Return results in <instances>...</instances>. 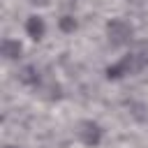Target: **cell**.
I'll use <instances>...</instances> for the list:
<instances>
[{"instance_id": "obj_1", "label": "cell", "mask_w": 148, "mask_h": 148, "mask_svg": "<svg viewBox=\"0 0 148 148\" xmlns=\"http://www.w3.org/2000/svg\"><path fill=\"white\" fill-rule=\"evenodd\" d=\"M104 37H106V42H109V46H113V49H125V46H130L132 44V39H134V25L127 21V18H111V21H106V25H104Z\"/></svg>"}, {"instance_id": "obj_2", "label": "cell", "mask_w": 148, "mask_h": 148, "mask_svg": "<svg viewBox=\"0 0 148 148\" xmlns=\"http://www.w3.org/2000/svg\"><path fill=\"white\" fill-rule=\"evenodd\" d=\"M74 134H76V141L86 148H97L104 141V127L92 118H81L74 125Z\"/></svg>"}, {"instance_id": "obj_3", "label": "cell", "mask_w": 148, "mask_h": 148, "mask_svg": "<svg viewBox=\"0 0 148 148\" xmlns=\"http://www.w3.org/2000/svg\"><path fill=\"white\" fill-rule=\"evenodd\" d=\"M14 79L18 81V86H23V88H32V90H37L39 83L44 81V79H42V69H39L37 65H32V62H21V65L16 67Z\"/></svg>"}, {"instance_id": "obj_4", "label": "cell", "mask_w": 148, "mask_h": 148, "mask_svg": "<svg viewBox=\"0 0 148 148\" xmlns=\"http://www.w3.org/2000/svg\"><path fill=\"white\" fill-rule=\"evenodd\" d=\"M46 21L42 14H28L25 21H23V32L30 42H42L46 37Z\"/></svg>"}, {"instance_id": "obj_5", "label": "cell", "mask_w": 148, "mask_h": 148, "mask_svg": "<svg viewBox=\"0 0 148 148\" xmlns=\"http://www.w3.org/2000/svg\"><path fill=\"white\" fill-rule=\"evenodd\" d=\"M23 42L18 39V37H5L2 42H0V56H2V60L5 62H21V58H23Z\"/></svg>"}, {"instance_id": "obj_6", "label": "cell", "mask_w": 148, "mask_h": 148, "mask_svg": "<svg viewBox=\"0 0 148 148\" xmlns=\"http://www.w3.org/2000/svg\"><path fill=\"white\" fill-rule=\"evenodd\" d=\"M35 95L44 102H58V99H62V86L56 81H42L39 88L35 90Z\"/></svg>"}, {"instance_id": "obj_7", "label": "cell", "mask_w": 148, "mask_h": 148, "mask_svg": "<svg viewBox=\"0 0 148 148\" xmlns=\"http://www.w3.org/2000/svg\"><path fill=\"white\" fill-rule=\"evenodd\" d=\"M56 28H58L60 35H74V32L79 30V18H76V14L62 12V14L56 18Z\"/></svg>"}, {"instance_id": "obj_8", "label": "cell", "mask_w": 148, "mask_h": 148, "mask_svg": "<svg viewBox=\"0 0 148 148\" xmlns=\"http://www.w3.org/2000/svg\"><path fill=\"white\" fill-rule=\"evenodd\" d=\"M2 148H23V146H18V143H5Z\"/></svg>"}]
</instances>
